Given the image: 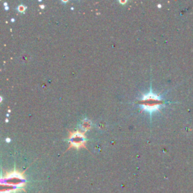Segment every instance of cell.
<instances>
[{"label":"cell","instance_id":"1","mask_svg":"<svg viewBox=\"0 0 193 193\" xmlns=\"http://www.w3.org/2000/svg\"><path fill=\"white\" fill-rule=\"evenodd\" d=\"M140 103L143 106V109L144 110L152 113V112L158 110L159 106L162 105L163 100L158 95L150 91L149 94L143 97Z\"/></svg>","mask_w":193,"mask_h":193},{"label":"cell","instance_id":"2","mask_svg":"<svg viewBox=\"0 0 193 193\" xmlns=\"http://www.w3.org/2000/svg\"><path fill=\"white\" fill-rule=\"evenodd\" d=\"M24 183L25 180L24 176L18 172H12L8 175L6 178L2 180V184L8 185L15 189L24 186Z\"/></svg>","mask_w":193,"mask_h":193},{"label":"cell","instance_id":"3","mask_svg":"<svg viewBox=\"0 0 193 193\" xmlns=\"http://www.w3.org/2000/svg\"><path fill=\"white\" fill-rule=\"evenodd\" d=\"M69 142L71 143V144L73 146H76V147H80L83 146L85 142L84 134L80 132L73 133L69 138Z\"/></svg>","mask_w":193,"mask_h":193},{"label":"cell","instance_id":"4","mask_svg":"<svg viewBox=\"0 0 193 193\" xmlns=\"http://www.w3.org/2000/svg\"><path fill=\"white\" fill-rule=\"evenodd\" d=\"M18 9L19 12H25V10H26V7H24V6H18Z\"/></svg>","mask_w":193,"mask_h":193},{"label":"cell","instance_id":"5","mask_svg":"<svg viewBox=\"0 0 193 193\" xmlns=\"http://www.w3.org/2000/svg\"><path fill=\"white\" fill-rule=\"evenodd\" d=\"M7 140V142H10V140H9V138H8L7 140Z\"/></svg>","mask_w":193,"mask_h":193}]
</instances>
